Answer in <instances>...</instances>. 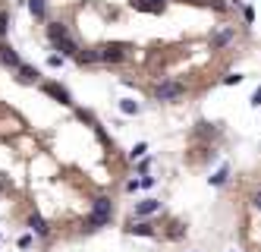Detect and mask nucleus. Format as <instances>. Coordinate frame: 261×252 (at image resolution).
I'll list each match as a JSON object with an SVG mask.
<instances>
[{"label": "nucleus", "mask_w": 261, "mask_h": 252, "mask_svg": "<svg viewBox=\"0 0 261 252\" xmlns=\"http://www.w3.org/2000/svg\"><path fill=\"white\" fill-rule=\"evenodd\" d=\"M110 218H114V202L107 196H98L91 205V218L85 221V230H98L104 224H110Z\"/></svg>", "instance_id": "1"}, {"label": "nucleus", "mask_w": 261, "mask_h": 252, "mask_svg": "<svg viewBox=\"0 0 261 252\" xmlns=\"http://www.w3.org/2000/svg\"><path fill=\"white\" fill-rule=\"evenodd\" d=\"M154 95H158V101H176L186 95V85L176 82V79H167V82H161L158 89H154Z\"/></svg>", "instance_id": "2"}, {"label": "nucleus", "mask_w": 261, "mask_h": 252, "mask_svg": "<svg viewBox=\"0 0 261 252\" xmlns=\"http://www.w3.org/2000/svg\"><path fill=\"white\" fill-rule=\"evenodd\" d=\"M126 45H120V41H114V45H101L98 48V57L104 60V63H120V60H126Z\"/></svg>", "instance_id": "3"}, {"label": "nucleus", "mask_w": 261, "mask_h": 252, "mask_svg": "<svg viewBox=\"0 0 261 252\" xmlns=\"http://www.w3.org/2000/svg\"><path fill=\"white\" fill-rule=\"evenodd\" d=\"M233 38H236V32H233L230 25H223V29H217V32L211 35V50H220V48H227Z\"/></svg>", "instance_id": "4"}, {"label": "nucleus", "mask_w": 261, "mask_h": 252, "mask_svg": "<svg viewBox=\"0 0 261 252\" xmlns=\"http://www.w3.org/2000/svg\"><path fill=\"white\" fill-rule=\"evenodd\" d=\"M41 92H44V95H50V98H54V101H60V104H73L69 92L63 89V85H57V82H44V85H41Z\"/></svg>", "instance_id": "5"}, {"label": "nucleus", "mask_w": 261, "mask_h": 252, "mask_svg": "<svg viewBox=\"0 0 261 252\" xmlns=\"http://www.w3.org/2000/svg\"><path fill=\"white\" fill-rule=\"evenodd\" d=\"M158 211H161L158 199H145V202L135 205V218H151V214H158Z\"/></svg>", "instance_id": "6"}, {"label": "nucleus", "mask_w": 261, "mask_h": 252, "mask_svg": "<svg viewBox=\"0 0 261 252\" xmlns=\"http://www.w3.org/2000/svg\"><path fill=\"white\" fill-rule=\"evenodd\" d=\"M0 63H6V66L19 69V66H22V60H19V54H16L10 45H0Z\"/></svg>", "instance_id": "7"}, {"label": "nucleus", "mask_w": 261, "mask_h": 252, "mask_svg": "<svg viewBox=\"0 0 261 252\" xmlns=\"http://www.w3.org/2000/svg\"><path fill=\"white\" fill-rule=\"evenodd\" d=\"M47 38H50V45H60V41H66V38H69L66 25H63V22H50V25H47Z\"/></svg>", "instance_id": "8"}, {"label": "nucleus", "mask_w": 261, "mask_h": 252, "mask_svg": "<svg viewBox=\"0 0 261 252\" xmlns=\"http://www.w3.org/2000/svg\"><path fill=\"white\" fill-rule=\"evenodd\" d=\"M126 233H132V237H154V224L151 221H135V224H129Z\"/></svg>", "instance_id": "9"}, {"label": "nucleus", "mask_w": 261, "mask_h": 252, "mask_svg": "<svg viewBox=\"0 0 261 252\" xmlns=\"http://www.w3.org/2000/svg\"><path fill=\"white\" fill-rule=\"evenodd\" d=\"M135 10L142 13H164V6H167V0H132Z\"/></svg>", "instance_id": "10"}, {"label": "nucleus", "mask_w": 261, "mask_h": 252, "mask_svg": "<svg viewBox=\"0 0 261 252\" xmlns=\"http://www.w3.org/2000/svg\"><path fill=\"white\" fill-rule=\"evenodd\" d=\"M227 180H230V167L223 164V167H217V170L211 173V177H208V183H211V186H223Z\"/></svg>", "instance_id": "11"}, {"label": "nucleus", "mask_w": 261, "mask_h": 252, "mask_svg": "<svg viewBox=\"0 0 261 252\" xmlns=\"http://www.w3.org/2000/svg\"><path fill=\"white\" fill-rule=\"evenodd\" d=\"M29 227H32V233H38V237H47V221L41 218V214H32V218H29Z\"/></svg>", "instance_id": "12"}, {"label": "nucleus", "mask_w": 261, "mask_h": 252, "mask_svg": "<svg viewBox=\"0 0 261 252\" xmlns=\"http://www.w3.org/2000/svg\"><path fill=\"white\" fill-rule=\"evenodd\" d=\"M47 0H29V10H32V16L35 19H44V13H47Z\"/></svg>", "instance_id": "13"}, {"label": "nucleus", "mask_w": 261, "mask_h": 252, "mask_svg": "<svg viewBox=\"0 0 261 252\" xmlns=\"http://www.w3.org/2000/svg\"><path fill=\"white\" fill-rule=\"evenodd\" d=\"M19 79L22 82H38V69H32V66H19Z\"/></svg>", "instance_id": "14"}, {"label": "nucleus", "mask_w": 261, "mask_h": 252, "mask_svg": "<svg viewBox=\"0 0 261 252\" xmlns=\"http://www.w3.org/2000/svg\"><path fill=\"white\" fill-rule=\"evenodd\" d=\"M76 60H79V63H94V60H101V57H98V48L79 50V57H76Z\"/></svg>", "instance_id": "15"}, {"label": "nucleus", "mask_w": 261, "mask_h": 252, "mask_svg": "<svg viewBox=\"0 0 261 252\" xmlns=\"http://www.w3.org/2000/svg\"><path fill=\"white\" fill-rule=\"evenodd\" d=\"M120 110H123V114H138V104L132 98H123L120 101Z\"/></svg>", "instance_id": "16"}, {"label": "nucleus", "mask_w": 261, "mask_h": 252, "mask_svg": "<svg viewBox=\"0 0 261 252\" xmlns=\"http://www.w3.org/2000/svg\"><path fill=\"white\" fill-rule=\"evenodd\" d=\"M249 205H252V208H255V211L261 214V186H258V189H255V193H252V196H249Z\"/></svg>", "instance_id": "17"}, {"label": "nucleus", "mask_w": 261, "mask_h": 252, "mask_svg": "<svg viewBox=\"0 0 261 252\" xmlns=\"http://www.w3.org/2000/svg\"><path fill=\"white\" fill-rule=\"evenodd\" d=\"M145 154H148V145H145V142H138V145H135V149H132V151H129V158H132V161H135V158H145Z\"/></svg>", "instance_id": "18"}, {"label": "nucleus", "mask_w": 261, "mask_h": 252, "mask_svg": "<svg viewBox=\"0 0 261 252\" xmlns=\"http://www.w3.org/2000/svg\"><path fill=\"white\" fill-rule=\"evenodd\" d=\"M242 82V73H230V76H223V85H239Z\"/></svg>", "instance_id": "19"}, {"label": "nucleus", "mask_w": 261, "mask_h": 252, "mask_svg": "<svg viewBox=\"0 0 261 252\" xmlns=\"http://www.w3.org/2000/svg\"><path fill=\"white\" fill-rule=\"evenodd\" d=\"M6 25H10V16H6V13H0V38L6 35Z\"/></svg>", "instance_id": "20"}, {"label": "nucleus", "mask_w": 261, "mask_h": 252, "mask_svg": "<svg viewBox=\"0 0 261 252\" xmlns=\"http://www.w3.org/2000/svg\"><path fill=\"white\" fill-rule=\"evenodd\" d=\"M242 16H246V22H249V25L255 22V10H252V6H242Z\"/></svg>", "instance_id": "21"}, {"label": "nucleus", "mask_w": 261, "mask_h": 252, "mask_svg": "<svg viewBox=\"0 0 261 252\" xmlns=\"http://www.w3.org/2000/svg\"><path fill=\"white\" fill-rule=\"evenodd\" d=\"M32 246V233H22L19 237V249H29Z\"/></svg>", "instance_id": "22"}, {"label": "nucleus", "mask_w": 261, "mask_h": 252, "mask_svg": "<svg viewBox=\"0 0 261 252\" xmlns=\"http://www.w3.org/2000/svg\"><path fill=\"white\" fill-rule=\"evenodd\" d=\"M249 104H252V107H261V85L255 89V95H252V101H249Z\"/></svg>", "instance_id": "23"}, {"label": "nucleus", "mask_w": 261, "mask_h": 252, "mask_svg": "<svg viewBox=\"0 0 261 252\" xmlns=\"http://www.w3.org/2000/svg\"><path fill=\"white\" fill-rule=\"evenodd\" d=\"M126 189H129V193H135V189H142V180H129V183H126Z\"/></svg>", "instance_id": "24"}, {"label": "nucleus", "mask_w": 261, "mask_h": 252, "mask_svg": "<svg viewBox=\"0 0 261 252\" xmlns=\"http://www.w3.org/2000/svg\"><path fill=\"white\" fill-rule=\"evenodd\" d=\"M47 63H50V66H60V63H63V57H60V54H50Z\"/></svg>", "instance_id": "25"}, {"label": "nucleus", "mask_w": 261, "mask_h": 252, "mask_svg": "<svg viewBox=\"0 0 261 252\" xmlns=\"http://www.w3.org/2000/svg\"><path fill=\"white\" fill-rule=\"evenodd\" d=\"M154 186V177H148V173H145V177H142V189H151Z\"/></svg>", "instance_id": "26"}, {"label": "nucleus", "mask_w": 261, "mask_h": 252, "mask_svg": "<svg viewBox=\"0 0 261 252\" xmlns=\"http://www.w3.org/2000/svg\"><path fill=\"white\" fill-rule=\"evenodd\" d=\"M208 3H211L214 10H227V3H223V0H208Z\"/></svg>", "instance_id": "27"}, {"label": "nucleus", "mask_w": 261, "mask_h": 252, "mask_svg": "<svg viewBox=\"0 0 261 252\" xmlns=\"http://www.w3.org/2000/svg\"><path fill=\"white\" fill-rule=\"evenodd\" d=\"M182 3H198V6H205L208 0H182Z\"/></svg>", "instance_id": "28"}, {"label": "nucleus", "mask_w": 261, "mask_h": 252, "mask_svg": "<svg viewBox=\"0 0 261 252\" xmlns=\"http://www.w3.org/2000/svg\"><path fill=\"white\" fill-rule=\"evenodd\" d=\"M3 189H6V177H0V193H3Z\"/></svg>", "instance_id": "29"}]
</instances>
